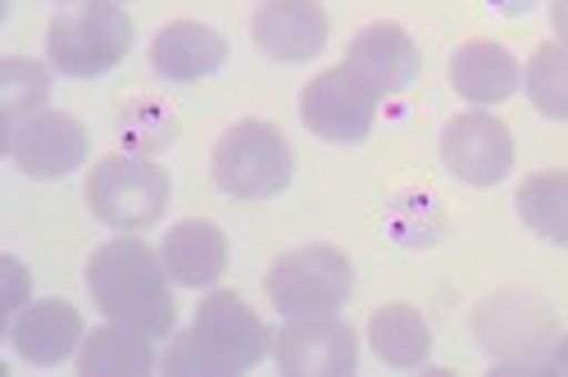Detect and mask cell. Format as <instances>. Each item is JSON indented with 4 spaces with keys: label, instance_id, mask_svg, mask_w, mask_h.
<instances>
[{
    "label": "cell",
    "instance_id": "1",
    "mask_svg": "<svg viewBox=\"0 0 568 377\" xmlns=\"http://www.w3.org/2000/svg\"><path fill=\"white\" fill-rule=\"evenodd\" d=\"M169 268L160 251H151L141 237L123 232V237L105 242L87 259V292L105 318L128 323L151 342L173 337L178 327V300L169 292Z\"/></svg>",
    "mask_w": 568,
    "mask_h": 377
},
{
    "label": "cell",
    "instance_id": "2",
    "mask_svg": "<svg viewBox=\"0 0 568 377\" xmlns=\"http://www.w3.org/2000/svg\"><path fill=\"white\" fill-rule=\"evenodd\" d=\"M268 355V327L236 292H210L192 327L169 346L164 373L173 377H242Z\"/></svg>",
    "mask_w": 568,
    "mask_h": 377
},
{
    "label": "cell",
    "instance_id": "3",
    "mask_svg": "<svg viewBox=\"0 0 568 377\" xmlns=\"http://www.w3.org/2000/svg\"><path fill=\"white\" fill-rule=\"evenodd\" d=\"M132 51V19L119 0H78L45 28V60L69 78H101Z\"/></svg>",
    "mask_w": 568,
    "mask_h": 377
},
{
    "label": "cell",
    "instance_id": "4",
    "mask_svg": "<svg viewBox=\"0 0 568 377\" xmlns=\"http://www.w3.org/2000/svg\"><path fill=\"white\" fill-rule=\"evenodd\" d=\"M210 173H214V186L232 201H273L292 186L296 155L273 123L246 119L219 136Z\"/></svg>",
    "mask_w": 568,
    "mask_h": 377
},
{
    "label": "cell",
    "instance_id": "5",
    "mask_svg": "<svg viewBox=\"0 0 568 377\" xmlns=\"http://www.w3.org/2000/svg\"><path fill=\"white\" fill-rule=\"evenodd\" d=\"M264 292L282 318L337 314L355 292V268L337 246H301L268 268Z\"/></svg>",
    "mask_w": 568,
    "mask_h": 377
},
{
    "label": "cell",
    "instance_id": "6",
    "mask_svg": "<svg viewBox=\"0 0 568 377\" xmlns=\"http://www.w3.org/2000/svg\"><path fill=\"white\" fill-rule=\"evenodd\" d=\"M87 205L114 232H146L169 210V173L146 155H110L87 177Z\"/></svg>",
    "mask_w": 568,
    "mask_h": 377
},
{
    "label": "cell",
    "instance_id": "7",
    "mask_svg": "<svg viewBox=\"0 0 568 377\" xmlns=\"http://www.w3.org/2000/svg\"><path fill=\"white\" fill-rule=\"evenodd\" d=\"M377 105L383 96L351 69L337 64L327 73H314L301 91V123L318 136V141H333V146H355L364 141L377 123Z\"/></svg>",
    "mask_w": 568,
    "mask_h": 377
},
{
    "label": "cell",
    "instance_id": "8",
    "mask_svg": "<svg viewBox=\"0 0 568 377\" xmlns=\"http://www.w3.org/2000/svg\"><path fill=\"white\" fill-rule=\"evenodd\" d=\"M87 151H91V132L73 114L37 110L19 123H6V155L23 177L37 182L69 177L73 169H82Z\"/></svg>",
    "mask_w": 568,
    "mask_h": 377
},
{
    "label": "cell",
    "instance_id": "9",
    "mask_svg": "<svg viewBox=\"0 0 568 377\" xmlns=\"http://www.w3.org/2000/svg\"><path fill=\"white\" fill-rule=\"evenodd\" d=\"M273 359L282 377H355L359 337L337 314L287 318V327L273 342Z\"/></svg>",
    "mask_w": 568,
    "mask_h": 377
},
{
    "label": "cell",
    "instance_id": "10",
    "mask_svg": "<svg viewBox=\"0 0 568 377\" xmlns=\"http://www.w3.org/2000/svg\"><path fill=\"white\" fill-rule=\"evenodd\" d=\"M473 327H478V346L491 359H500V368H528L532 359L546 355L555 314L546 300L528 292H500L478 309Z\"/></svg>",
    "mask_w": 568,
    "mask_h": 377
},
{
    "label": "cell",
    "instance_id": "11",
    "mask_svg": "<svg viewBox=\"0 0 568 377\" xmlns=\"http://www.w3.org/2000/svg\"><path fill=\"white\" fill-rule=\"evenodd\" d=\"M514 132L487 114V110H464L442 128V164L464 186H496L514 173Z\"/></svg>",
    "mask_w": 568,
    "mask_h": 377
},
{
    "label": "cell",
    "instance_id": "12",
    "mask_svg": "<svg viewBox=\"0 0 568 377\" xmlns=\"http://www.w3.org/2000/svg\"><path fill=\"white\" fill-rule=\"evenodd\" d=\"M251 37L277 64H310L327 51L333 23H327L323 0H260Z\"/></svg>",
    "mask_w": 568,
    "mask_h": 377
},
{
    "label": "cell",
    "instance_id": "13",
    "mask_svg": "<svg viewBox=\"0 0 568 377\" xmlns=\"http://www.w3.org/2000/svg\"><path fill=\"white\" fill-rule=\"evenodd\" d=\"M346 64L377 91V96H400V91H409L423 73V51L418 41L400 28V23H368L351 37L346 45Z\"/></svg>",
    "mask_w": 568,
    "mask_h": 377
},
{
    "label": "cell",
    "instance_id": "14",
    "mask_svg": "<svg viewBox=\"0 0 568 377\" xmlns=\"http://www.w3.org/2000/svg\"><path fill=\"white\" fill-rule=\"evenodd\" d=\"M82 314L69 300H32L14 323H10V346L23 364L55 368L82 350Z\"/></svg>",
    "mask_w": 568,
    "mask_h": 377
},
{
    "label": "cell",
    "instance_id": "15",
    "mask_svg": "<svg viewBox=\"0 0 568 377\" xmlns=\"http://www.w3.org/2000/svg\"><path fill=\"white\" fill-rule=\"evenodd\" d=\"M223 64H227V37H219L214 28L192 23V19L164 23L155 32V41H151V69L164 82H178V86L205 82Z\"/></svg>",
    "mask_w": 568,
    "mask_h": 377
},
{
    "label": "cell",
    "instance_id": "16",
    "mask_svg": "<svg viewBox=\"0 0 568 377\" xmlns=\"http://www.w3.org/2000/svg\"><path fill=\"white\" fill-rule=\"evenodd\" d=\"M518 82H524V69H518V60L496 41H464L450 55V86L473 110L505 105L518 91Z\"/></svg>",
    "mask_w": 568,
    "mask_h": 377
},
{
    "label": "cell",
    "instance_id": "17",
    "mask_svg": "<svg viewBox=\"0 0 568 377\" xmlns=\"http://www.w3.org/2000/svg\"><path fill=\"white\" fill-rule=\"evenodd\" d=\"M160 259L178 287L205 292V287H219V277L227 273V237L205 218H186L164 232Z\"/></svg>",
    "mask_w": 568,
    "mask_h": 377
},
{
    "label": "cell",
    "instance_id": "18",
    "mask_svg": "<svg viewBox=\"0 0 568 377\" xmlns=\"http://www.w3.org/2000/svg\"><path fill=\"white\" fill-rule=\"evenodd\" d=\"M82 377H146L155 373V342L128 323L105 318V327H91L78 350Z\"/></svg>",
    "mask_w": 568,
    "mask_h": 377
},
{
    "label": "cell",
    "instance_id": "19",
    "mask_svg": "<svg viewBox=\"0 0 568 377\" xmlns=\"http://www.w3.org/2000/svg\"><path fill=\"white\" fill-rule=\"evenodd\" d=\"M368 346L392 373H414L433 359V327L414 305H383L368 318Z\"/></svg>",
    "mask_w": 568,
    "mask_h": 377
},
{
    "label": "cell",
    "instance_id": "20",
    "mask_svg": "<svg viewBox=\"0 0 568 377\" xmlns=\"http://www.w3.org/2000/svg\"><path fill=\"white\" fill-rule=\"evenodd\" d=\"M514 210L528 232H537L541 242L568 251V169L532 173L524 186H518Z\"/></svg>",
    "mask_w": 568,
    "mask_h": 377
},
{
    "label": "cell",
    "instance_id": "21",
    "mask_svg": "<svg viewBox=\"0 0 568 377\" xmlns=\"http://www.w3.org/2000/svg\"><path fill=\"white\" fill-rule=\"evenodd\" d=\"M524 86H528V101L541 119L568 123V45H559V41L537 45L524 69Z\"/></svg>",
    "mask_w": 568,
    "mask_h": 377
},
{
    "label": "cell",
    "instance_id": "22",
    "mask_svg": "<svg viewBox=\"0 0 568 377\" xmlns=\"http://www.w3.org/2000/svg\"><path fill=\"white\" fill-rule=\"evenodd\" d=\"M51 69L28 60V55H6L0 60V114L6 123H19L51 101Z\"/></svg>",
    "mask_w": 568,
    "mask_h": 377
},
{
    "label": "cell",
    "instance_id": "23",
    "mask_svg": "<svg viewBox=\"0 0 568 377\" xmlns=\"http://www.w3.org/2000/svg\"><path fill=\"white\" fill-rule=\"evenodd\" d=\"M173 136H178V119L155 101H136L119 119V141L128 146V155H146L151 160L155 151L173 146Z\"/></svg>",
    "mask_w": 568,
    "mask_h": 377
},
{
    "label": "cell",
    "instance_id": "24",
    "mask_svg": "<svg viewBox=\"0 0 568 377\" xmlns=\"http://www.w3.org/2000/svg\"><path fill=\"white\" fill-rule=\"evenodd\" d=\"M0 292H6V327L32 305V273L23 259L0 255Z\"/></svg>",
    "mask_w": 568,
    "mask_h": 377
},
{
    "label": "cell",
    "instance_id": "25",
    "mask_svg": "<svg viewBox=\"0 0 568 377\" xmlns=\"http://www.w3.org/2000/svg\"><path fill=\"white\" fill-rule=\"evenodd\" d=\"M546 373L568 377V337H559V342L550 346V355H546Z\"/></svg>",
    "mask_w": 568,
    "mask_h": 377
},
{
    "label": "cell",
    "instance_id": "26",
    "mask_svg": "<svg viewBox=\"0 0 568 377\" xmlns=\"http://www.w3.org/2000/svg\"><path fill=\"white\" fill-rule=\"evenodd\" d=\"M550 28H555L559 45H568V0H550Z\"/></svg>",
    "mask_w": 568,
    "mask_h": 377
},
{
    "label": "cell",
    "instance_id": "27",
    "mask_svg": "<svg viewBox=\"0 0 568 377\" xmlns=\"http://www.w3.org/2000/svg\"><path fill=\"white\" fill-rule=\"evenodd\" d=\"M487 6H491L496 14H505V19H518V14H528L537 0H487Z\"/></svg>",
    "mask_w": 568,
    "mask_h": 377
},
{
    "label": "cell",
    "instance_id": "28",
    "mask_svg": "<svg viewBox=\"0 0 568 377\" xmlns=\"http://www.w3.org/2000/svg\"><path fill=\"white\" fill-rule=\"evenodd\" d=\"M60 6H78V0H60Z\"/></svg>",
    "mask_w": 568,
    "mask_h": 377
}]
</instances>
